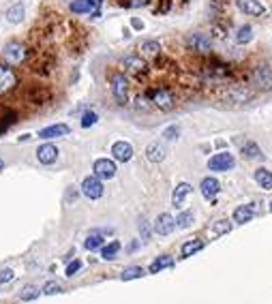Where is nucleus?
I'll return each instance as SVG.
<instances>
[{
	"label": "nucleus",
	"mask_w": 272,
	"mask_h": 304,
	"mask_svg": "<svg viewBox=\"0 0 272 304\" xmlns=\"http://www.w3.org/2000/svg\"><path fill=\"white\" fill-rule=\"evenodd\" d=\"M30 58V47L21 41H9L2 47V60L11 64V67H21Z\"/></svg>",
	"instance_id": "nucleus-1"
},
{
	"label": "nucleus",
	"mask_w": 272,
	"mask_h": 304,
	"mask_svg": "<svg viewBox=\"0 0 272 304\" xmlns=\"http://www.w3.org/2000/svg\"><path fill=\"white\" fill-rule=\"evenodd\" d=\"M233 75V69L225 62H208L202 67V79L206 84H227Z\"/></svg>",
	"instance_id": "nucleus-2"
},
{
	"label": "nucleus",
	"mask_w": 272,
	"mask_h": 304,
	"mask_svg": "<svg viewBox=\"0 0 272 304\" xmlns=\"http://www.w3.org/2000/svg\"><path fill=\"white\" fill-rule=\"evenodd\" d=\"M184 47L199 58H208L212 54V39L206 32H191V35L184 39Z\"/></svg>",
	"instance_id": "nucleus-3"
},
{
	"label": "nucleus",
	"mask_w": 272,
	"mask_h": 304,
	"mask_svg": "<svg viewBox=\"0 0 272 304\" xmlns=\"http://www.w3.org/2000/svg\"><path fill=\"white\" fill-rule=\"evenodd\" d=\"M150 101L155 107H159L161 112H170L176 107V95H174V90L170 88V86H159V88L150 90L148 92Z\"/></svg>",
	"instance_id": "nucleus-4"
},
{
	"label": "nucleus",
	"mask_w": 272,
	"mask_h": 304,
	"mask_svg": "<svg viewBox=\"0 0 272 304\" xmlns=\"http://www.w3.org/2000/svg\"><path fill=\"white\" fill-rule=\"evenodd\" d=\"M112 95L118 105H127L131 96V81L124 73H116L112 77Z\"/></svg>",
	"instance_id": "nucleus-5"
},
{
	"label": "nucleus",
	"mask_w": 272,
	"mask_h": 304,
	"mask_svg": "<svg viewBox=\"0 0 272 304\" xmlns=\"http://www.w3.org/2000/svg\"><path fill=\"white\" fill-rule=\"evenodd\" d=\"M19 86V75L11 64L0 62V96L9 95Z\"/></svg>",
	"instance_id": "nucleus-6"
},
{
	"label": "nucleus",
	"mask_w": 272,
	"mask_h": 304,
	"mask_svg": "<svg viewBox=\"0 0 272 304\" xmlns=\"http://www.w3.org/2000/svg\"><path fill=\"white\" fill-rule=\"evenodd\" d=\"M120 64H122L124 73L133 75V77H144V75L150 71V67H148V62H146V58L137 56V54H129V56H124L122 60H120Z\"/></svg>",
	"instance_id": "nucleus-7"
},
{
	"label": "nucleus",
	"mask_w": 272,
	"mask_h": 304,
	"mask_svg": "<svg viewBox=\"0 0 272 304\" xmlns=\"http://www.w3.org/2000/svg\"><path fill=\"white\" fill-rule=\"evenodd\" d=\"M103 193H105V187H103V180L97 176H86L81 180V195L88 199H101Z\"/></svg>",
	"instance_id": "nucleus-8"
},
{
	"label": "nucleus",
	"mask_w": 272,
	"mask_h": 304,
	"mask_svg": "<svg viewBox=\"0 0 272 304\" xmlns=\"http://www.w3.org/2000/svg\"><path fill=\"white\" fill-rule=\"evenodd\" d=\"M251 84L259 90H272V69L268 64H259L251 73Z\"/></svg>",
	"instance_id": "nucleus-9"
},
{
	"label": "nucleus",
	"mask_w": 272,
	"mask_h": 304,
	"mask_svg": "<svg viewBox=\"0 0 272 304\" xmlns=\"http://www.w3.org/2000/svg\"><path fill=\"white\" fill-rule=\"evenodd\" d=\"M255 92L249 88V86H242V84H232L230 88L225 90L223 99L225 101H232V103H249L253 99Z\"/></svg>",
	"instance_id": "nucleus-10"
},
{
	"label": "nucleus",
	"mask_w": 272,
	"mask_h": 304,
	"mask_svg": "<svg viewBox=\"0 0 272 304\" xmlns=\"http://www.w3.org/2000/svg\"><path fill=\"white\" fill-rule=\"evenodd\" d=\"M236 165V159H233L232 152H216L214 156L208 159V170L210 171H230Z\"/></svg>",
	"instance_id": "nucleus-11"
},
{
	"label": "nucleus",
	"mask_w": 272,
	"mask_h": 304,
	"mask_svg": "<svg viewBox=\"0 0 272 304\" xmlns=\"http://www.w3.org/2000/svg\"><path fill=\"white\" fill-rule=\"evenodd\" d=\"M103 0H71L69 11L73 15H92L95 11H101Z\"/></svg>",
	"instance_id": "nucleus-12"
},
{
	"label": "nucleus",
	"mask_w": 272,
	"mask_h": 304,
	"mask_svg": "<svg viewBox=\"0 0 272 304\" xmlns=\"http://www.w3.org/2000/svg\"><path fill=\"white\" fill-rule=\"evenodd\" d=\"M92 171H95V176L101 178V180H112V178L116 176V163L112 159H97L92 163Z\"/></svg>",
	"instance_id": "nucleus-13"
},
{
	"label": "nucleus",
	"mask_w": 272,
	"mask_h": 304,
	"mask_svg": "<svg viewBox=\"0 0 272 304\" xmlns=\"http://www.w3.org/2000/svg\"><path fill=\"white\" fill-rule=\"evenodd\" d=\"M174 229H176V219H174L170 212H161L155 219V231L159 233V236H170Z\"/></svg>",
	"instance_id": "nucleus-14"
},
{
	"label": "nucleus",
	"mask_w": 272,
	"mask_h": 304,
	"mask_svg": "<svg viewBox=\"0 0 272 304\" xmlns=\"http://www.w3.org/2000/svg\"><path fill=\"white\" fill-rule=\"evenodd\" d=\"M193 193V187L189 182H180L176 189H174V193H172V206L174 208H178L180 210L184 204H187V199H189V195Z\"/></svg>",
	"instance_id": "nucleus-15"
},
{
	"label": "nucleus",
	"mask_w": 272,
	"mask_h": 304,
	"mask_svg": "<svg viewBox=\"0 0 272 304\" xmlns=\"http://www.w3.org/2000/svg\"><path fill=\"white\" fill-rule=\"evenodd\" d=\"M71 129L67 127L64 122H58V124H50V127L41 129L39 133V139H58V137H64V135H69Z\"/></svg>",
	"instance_id": "nucleus-16"
},
{
	"label": "nucleus",
	"mask_w": 272,
	"mask_h": 304,
	"mask_svg": "<svg viewBox=\"0 0 272 304\" xmlns=\"http://www.w3.org/2000/svg\"><path fill=\"white\" fill-rule=\"evenodd\" d=\"M161 52H163L161 43H159V41H155V39L141 41V45H139L141 58H148V60H159V58H161Z\"/></svg>",
	"instance_id": "nucleus-17"
},
{
	"label": "nucleus",
	"mask_w": 272,
	"mask_h": 304,
	"mask_svg": "<svg viewBox=\"0 0 272 304\" xmlns=\"http://www.w3.org/2000/svg\"><path fill=\"white\" fill-rule=\"evenodd\" d=\"M112 156L120 163H129L133 159V146L129 142H124V139H120V142H116L112 146Z\"/></svg>",
	"instance_id": "nucleus-18"
},
{
	"label": "nucleus",
	"mask_w": 272,
	"mask_h": 304,
	"mask_svg": "<svg viewBox=\"0 0 272 304\" xmlns=\"http://www.w3.org/2000/svg\"><path fill=\"white\" fill-rule=\"evenodd\" d=\"M238 2V9L242 11L244 15H251V18H262L266 13V7L259 0H236Z\"/></svg>",
	"instance_id": "nucleus-19"
},
{
	"label": "nucleus",
	"mask_w": 272,
	"mask_h": 304,
	"mask_svg": "<svg viewBox=\"0 0 272 304\" xmlns=\"http://www.w3.org/2000/svg\"><path fill=\"white\" fill-rule=\"evenodd\" d=\"M58 150L54 144H43L37 148V159H39V163H43V165H52V163H56L58 159Z\"/></svg>",
	"instance_id": "nucleus-20"
},
{
	"label": "nucleus",
	"mask_w": 272,
	"mask_h": 304,
	"mask_svg": "<svg viewBox=\"0 0 272 304\" xmlns=\"http://www.w3.org/2000/svg\"><path fill=\"white\" fill-rule=\"evenodd\" d=\"M255 212H257V206H255V204L238 206V208L233 210V221H236L238 225H244V223H249V221L253 219Z\"/></svg>",
	"instance_id": "nucleus-21"
},
{
	"label": "nucleus",
	"mask_w": 272,
	"mask_h": 304,
	"mask_svg": "<svg viewBox=\"0 0 272 304\" xmlns=\"http://www.w3.org/2000/svg\"><path fill=\"white\" fill-rule=\"evenodd\" d=\"M24 18H26V4L24 2H13L7 9V13H4V19H7L9 24H21Z\"/></svg>",
	"instance_id": "nucleus-22"
},
{
	"label": "nucleus",
	"mask_w": 272,
	"mask_h": 304,
	"mask_svg": "<svg viewBox=\"0 0 272 304\" xmlns=\"http://www.w3.org/2000/svg\"><path fill=\"white\" fill-rule=\"evenodd\" d=\"M199 189H202V195H204V197L212 202V199H214L216 195H219V191H221V182L216 180V178L208 176V178H204V180H202Z\"/></svg>",
	"instance_id": "nucleus-23"
},
{
	"label": "nucleus",
	"mask_w": 272,
	"mask_h": 304,
	"mask_svg": "<svg viewBox=\"0 0 272 304\" xmlns=\"http://www.w3.org/2000/svg\"><path fill=\"white\" fill-rule=\"evenodd\" d=\"M165 154H167L165 146L159 144V142H152V144L146 146V159H148L150 163H161L163 159H165Z\"/></svg>",
	"instance_id": "nucleus-24"
},
{
	"label": "nucleus",
	"mask_w": 272,
	"mask_h": 304,
	"mask_svg": "<svg viewBox=\"0 0 272 304\" xmlns=\"http://www.w3.org/2000/svg\"><path fill=\"white\" fill-rule=\"evenodd\" d=\"M253 178H255V182H257L262 189H266V191H272V171L270 170L259 167V170H255Z\"/></svg>",
	"instance_id": "nucleus-25"
},
{
	"label": "nucleus",
	"mask_w": 272,
	"mask_h": 304,
	"mask_svg": "<svg viewBox=\"0 0 272 304\" xmlns=\"http://www.w3.org/2000/svg\"><path fill=\"white\" fill-rule=\"evenodd\" d=\"M172 266H174V257H172V255H161V257H156L155 262L150 264L148 272L150 274H156V272H161V270H165V268H172Z\"/></svg>",
	"instance_id": "nucleus-26"
},
{
	"label": "nucleus",
	"mask_w": 272,
	"mask_h": 304,
	"mask_svg": "<svg viewBox=\"0 0 272 304\" xmlns=\"http://www.w3.org/2000/svg\"><path fill=\"white\" fill-rule=\"evenodd\" d=\"M242 156L244 159H249V161H253V159H264V154H262V150H259V146L255 144V142H247L242 146Z\"/></svg>",
	"instance_id": "nucleus-27"
},
{
	"label": "nucleus",
	"mask_w": 272,
	"mask_h": 304,
	"mask_svg": "<svg viewBox=\"0 0 272 304\" xmlns=\"http://www.w3.org/2000/svg\"><path fill=\"white\" fill-rule=\"evenodd\" d=\"M251 41H253V26H249V24L240 26V28L236 30V43L238 45H247V43H251Z\"/></svg>",
	"instance_id": "nucleus-28"
},
{
	"label": "nucleus",
	"mask_w": 272,
	"mask_h": 304,
	"mask_svg": "<svg viewBox=\"0 0 272 304\" xmlns=\"http://www.w3.org/2000/svg\"><path fill=\"white\" fill-rule=\"evenodd\" d=\"M204 248V240H199V238H193V240L184 242L182 244V257H191L197 251H202Z\"/></svg>",
	"instance_id": "nucleus-29"
},
{
	"label": "nucleus",
	"mask_w": 272,
	"mask_h": 304,
	"mask_svg": "<svg viewBox=\"0 0 272 304\" xmlns=\"http://www.w3.org/2000/svg\"><path fill=\"white\" fill-rule=\"evenodd\" d=\"M84 247L88 251H97V248H103V238H101V231H92L88 238H86Z\"/></svg>",
	"instance_id": "nucleus-30"
},
{
	"label": "nucleus",
	"mask_w": 272,
	"mask_h": 304,
	"mask_svg": "<svg viewBox=\"0 0 272 304\" xmlns=\"http://www.w3.org/2000/svg\"><path fill=\"white\" fill-rule=\"evenodd\" d=\"M118 251H120V242L118 240H112L110 244H105V247L101 248V257L103 259H114L118 255Z\"/></svg>",
	"instance_id": "nucleus-31"
},
{
	"label": "nucleus",
	"mask_w": 272,
	"mask_h": 304,
	"mask_svg": "<svg viewBox=\"0 0 272 304\" xmlns=\"http://www.w3.org/2000/svg\"><path fill=\"white\" fill-rule=\"evenodd\" d=\"M146 274V270L141 266H129L127 270L122 272V281H133V279H141Z\"/></svg>",
	"instance_id": "nucleus-32"
},
{
	"label": "nucleus",
	"mask_w": 272,
	"mask_h": 304,
	"mask_svg": "<svg viewBox=\"0 0 272 304\" xmlns=\"http://www.w3.org/2000/svg\"><path fill=\"white\" fill-rule=\"evenodd\" d=\"M193 212L191 210H184V212H180L176 216V227H180V229H187V227H191V223H193Z\"/></svg>",
	"instance_id": "nucleus-33"
},
{
	"label": "nucleus",
	"mask_w": 272,
	"mask_h": 304,
	"mask_svg": "<svg viewBox=\"0 0 272 304\" xmlns=\"http://www.w3.org/2000/svg\"><path fill=\"white\" fill-rule=\"evenodd\" d=\"M15 120H18V114H15V112H4L2 116H0V135L7 131V129H9Z\"/></svg>",
	"instance_id": "nucleus-34"
},
{
	"label": "nucleus",
	"mask_w": 272,
	"mask_h": 304,
	"mask_svg": "<svg viewBox=\"0 0 272 304\" xmlns=\"http://www.w3.org/2000/svg\"><path fill=\"white\" fill-rule=\"evenodd\" d=\"M230 231H232V223L225 219L214 221V225H212V233H214V236H223V233H230Z\"/></svg>",
	"instance_id": "nucleus-35"
},
{
	"label": "nucleus",
	"mask_w": 272,
	"mask_h": 304,
	"mask_svg": "<svg viewBox=\"0 0 272 304\" xmlns=\"http://www.w3.org/2000/svg\"><path fill=\"white\" fill-rule=\"evenodd\" d=\"M135 110H139V112H148L150 107H155L152 105V101H150V96L148 95H139V96H135Z\"/></svg>",
	"instance_id": "nucleus-36"
},
{
	"label": "nucleus",
	"mask_w": 272,
	"mask_h": 304,
	"mask_svg": "<svg viewBox=\"0 0 272 304\" xmlns=\"http://www.w3.org/2000/svg\"><path fill=\"white\" fill-rule=\"evenodd\" d=\"M35 298H39V287H35V285L24 287V291H21V300L30 302V300H35Z\"/></svg>",
	"instance_id": "nucleus-37"
},
{
	"label": "nucleus",
	"mask_w": 272,
	"mask_h": 304,
	"mask_svg": "<svg viewBox=\"0 0 272 304\" xmlns=\"http://www.w3.org/2000/svg\"><path fill=\"white\" fill-rule=\"evenodd\" d=\"M152 0H120V7L127 9H141V7H148Z\"/></svg>",
	"instance_id": "nucleus-38"
},
{
	"label": "nucleus",
	"mask_w": 272,
	"mask_h": 304,
	"mask_svg": "<svg viewBox=\"0 0 272 304\" xmlns=\"http://www.w3.org/2000/svg\"><path fill=\"white\" fill-rule=\"evenodd\" d=\"M97 120H99V116H97L95 112H86L84 116H81V127L88 129V127H92V124H97Z\"/></svg>",
	"instance_id": "nucleus-39"
},
{
	"label": "nucleus",
	"mask_w": 272,
	"mask_h": 304,
	"mask_svg": "<svg viewBox=\"0 0 272 304\" xmlns=\"http://www.w3.org/2000/svg\"><path fill=\"white\" fill-rule=\"evenodd\" d=\"M178 135H180V127H176V124H172V127H167L165 131H163V137L165 139H178Z\"/></svg>",
	"instance_id": "nucleus-40"
},
{
	"label": "nucleus",
	"mask_w": 272,
	"mask_h": 304,
	"mask_svg": "<svg viewBox=\"0 0 272 304\" xmlns=\"http://www.w3.org/2000/svg\"><path fill=\"white\" fill-rule=\"evenodd\" d=\"M43 294H45V296L60 294V285H58V283H54V281H50V283H45V287H43Z\"/></svg>",
	"instance_id": "nucleus-41"
},
{
	"label": "nucleus",
	"mask_w": 272,
	"mask_h": 304,
	"mask_svg": "<svg viewBox=\"0 0 272 304\" xmlns=\"http://www.w3.org/2000/svg\"><path fill=\"white\" fill-rule=\"evenodd\" d=\"M79 270H81V262H79V259H75L73 264H69V266H67V276H73V274H78Z\"/></svg>",
	"instance_id": "nucleus-42"
},
{
	"label": "nucleus",
	"mask_w": 272,
	"mask_h": 304,
	"mask_svg": "<svg viewBox=\"0 0 272 304\" xmlns=\"http://www.w3.org/2000/svg\"><path fill=\"white\" fill-rule=\"evenodd\" d=\"M170 9H172V0H163L161 7H156L155 13H156V15H163V13H167Z\"/></svg>",
	"instance_id": "nucleus-43"
},
{
	"label": "nucleus",
	"mask_w": 272,
	"mask_h": 304,
	"mask_svg": "<svg viewBox=\"0 0 272 304\" xmlns=\"http://www.w3.org/2000/svg\"><path fill=\"white\" fill-rule=\"evenodd\" d=\"M139 233H141L144 240H148V238H150V225L146 223V221H141V223H139Z\"/></svg>",
	"instance_id": "nucleus-44"
},
{
	"label": "nucleus",
	"mask_w": 272,
	"mask_h": 304,
	"mask_svg": "<svg viewBox=\"0 0 272 304\" xmlns=\"http://www.w3.org/2000/svg\"><path fill=\"white\" fill-rule=\"evenodd\" d=\"M11 279H13V270H0V285H2V283H7V281H11Z\"/></svg>",
	"instance_id": "nucleus-45"
},
{
	"label": "nucleus",
	"mask_w": 272,
	"mask_h": 304,
	"mask_svg": "<svg viewBox=\"0 0 272 304\" xmlns=\"http://www.w3.org/2000/svg\"><path fill=\"white\" fill-rule=\"evenodd\" d=\"M131 28L133 30H144V21H141L139 18H133L131 19Z\"/></svg>",
	"instance_id": "nucleus-46"
},
{
	"label": "nucleus",
	"mask_w": 272,
	"mask_h": 304,
	"mask_svg": "<svg viewBox=\"0 0 272 304\" xmlns=\"http://www.w3.org/2000/svg\"><path fill=\"white\" fill-rule=\"evenodd\" d=\"M122 37H124V39H131V28H124L122 30Z\"/></svg>",
	"instance_id": "nucleus-47"
},
{
	"label": "nucleus",
	"mask_w": 272,
	"mask_h": 304,
	"mask_svg": "<svg viewBox=\"0 0 272 304\" xmlns=\"http://www.w3.org/2000/svg\"><path fill=\"white\" fill-rule=\"evenodd\" d=\"M2 170H4V161L0 159V171H2Z\"/></svg>",
	"instance_id": "nucleus-48"
},
{
	"label": "nucleus",
	"mask_w": 272,
	"mask_h": 304,
	"mask_svg": "<svg viewBox=\"0 0 272 304\" xmlns=\"http://www.w3.org/2000/svg\"><path fill=\"white\" fill-rule=\"evenodd\" d=\"M270 212H272V202H270Z\"/></svg>",
	"instance_id": "nucleus-49"
}]
</instances>
